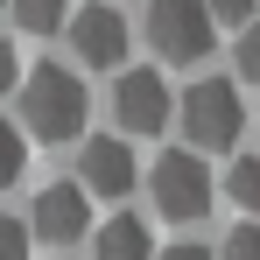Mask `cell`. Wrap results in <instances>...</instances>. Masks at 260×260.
<instances>
[{"mask_svg":"<svg viewBox=\"0 0 260 260\" xmlns=\"http://www.w3.org/2000/svg\"><path fill=\"white\" fill-rule=\"evenodd\" d=\"M71 49H78V63H127V21H120V7H106V0H91L78 7V21H71Z\"/></svg>","mask_w":260,"mask_h":260,"instance_id":"7","label":"cell"},{"mask_svg":"<svg viewBox=\"0 0 260 260\" xmlns=\"http://www.w3.org/2000/svg\"><path fill=\"white\" fill-rule=\"evenodd\" d=\"M14 91H21V120H28L36 141L56 148V141H78V134H85V113H91V106H85V85H78L63 63H36Z\"/></svg>","mask_w":260,"mask_h":260,"instance_id":"1","label":"cell"},{"mask_svg":"<svg viewBox=\"0 0 260 260\" xmlns=\"http://www.w3.org/2000/svg\"><path fill=\"white\" fill-rule=\"evenodd\" d=\"M225 260H260V225H232L225 232Z\"/></svg>","mask_w":260,"mask_h":260,"instance_id":"16","label":"cell"},{"mask_svg":"<svg viewBox=\"0 0 260 260\" xmlns=\"http://www.w3.org/2000/svg\"><path fill=\"white\" fill-rule=\"evenodd\" d=\"M91 232V197L78 183H49L36 190V204H28V239H49V246H71V239H85Z\"/></svg>","mask_w":260,"mask_h":260,"instance_id":"6","label":"cell"},{"mask_svg":"<svg viewBox=\"0 0 260 260\" xmlns=\"http://www.w3.org/2000/svg\"><path fill=\"white\" fill-rule=\"evenodd\" d=\"M0 260H28V225L0 211Z\"/></svg>","mask_w":260,"mask_h":260,"instance_id":"15","label":"cell"},{"mask_svg":"<svg viewBox=\"0 0 260 260\" xmlns=\"http://www.w3.org/2000/svg\"><path fill=\"white\" fill-rule=\"evenodd\" d=\"M148 43L162 63H204L218 43L211 14H204V0H155L148 7Z\"/></svg>","mask_w":260,"mask_h":260,"instance_id":"3","label":"cell"},{"mask_svg":"<svg viewBox=\"0 0 260 260\" xmlns=\"http://www.w3.org/2000/svg\"><path fill=\"white\" fill-rule=\"evenodd\" d=\"M169 113H176V99L162 85V71H120L113 78V120L127 134H162Z\"/></svg>","mask_w":260,"mask_h":260,"instance_id":"5","label":"cell"},{"mask_svg":"<svg viewBox=\"0 0 260 260\" xmlns=\"http://www.w3.org/2000/svg\"><path fill=\"white\" fill-rule=\"evenodd\" d=\"M225 190H232V204L260 211V155H239V162H232V176H225Z\"/></svg>","mask_w":260,"mask_h":260,"instance_id":"12","label":"cell"},{"mask_svg":"<svg viewBox=\"0 0 260 260\" xmlns=\"http://www.w3.org/2000/svg\"><path fill=\"white\" fill-rule=\"evenodd\" d=\"M78 176H85V183H78L85 197L91 190H99V197H127L134 190V148L99 134V141H85V155H78Z\"/></svg>","mask_w":260,"mask_h":260,"instance_id":"8","label":"cell"},{"mask_svg":"<svg viewBox=\"0 0 260 260\" xmlns=\"http://www.w3.org/2000/svg\"><path fill=\"white\" fill-rule=\"evenodd\" d=\"M148 190H155V211L162 218H204L211 211V176L204 162L190 155V148H169V155H155V169H148Z\"/></svg>","mask_w":260,"mask_h":260,"instance_id":"4","label":"cell"},{"mask_svg":"<svg viewBox=\"0 0 260 260\" xmlns=\"http://www.w3.org/2000/svg\"><path fill=\"white\" fill-rule=\"evenodd\" d=\"M14 85H21V56H14V43L0 36V99H7Z\"/></svg>","mask_w":260,"mask_h":260,"instance_id":"17","label":"cell"},{"mask_svg":"<svg viewBox=\"0 0 260 260\" xmlns=\"http://www.w3.org/2000/svg\"><path fill=\"white\" fill-rule=\"evenodd\" d=\"M162 260H211V246H169Z\"/></svg>","mask_w":260,"mask_h":260,"instance_id":"18","label":"cell"},{"mask_svg":"<svg viewBox=\"0 0 260 260\" xmlns=\"http://www.w3.org/2000/svg\"><path fill=\"white\" fill-rule=\"evenodd\" d=\"M176 113H183L190 148H232L239 127H246V113H239V85H225V78H197V85L176 99Z\"/></svg>","mask_w":260,"mask_h":260,"instance_id":"2","label":"cell"},{"mask_svg":"<svg viewBox=\"0 0 260 260\" xmlns=\"http://www.w3.org/2000/svg\"><path fill=\"white\" fill-rule=\"evenodd\" d=\"M91 260H155V246H148V225L141 218H106V232H91Z\"/></svg>","mask_w":260,"mask_h":260,"instance_id":"9","label":"cell"},{"mask_svg":"<svg viewBox=\"0 0 260 260\" xmlns=\"http://www.w3.org/2000/svg\"><path fill=\"white\" fill-rule=\"evenodd\" d=\"M239 78H246V85H260V21H246V28H239Z\"/></svg>","mask_w":260,"mask_h":260,"instance_id":"14","label":"cell"},{"mask_svg":"<svg viewBox=\"0 0 260 260\" xmlns=\"http://www.w3.org/2000/svg\"><path fill=\"white\" fill-rule=\"evenodd\" d=\"M21 169H28V141H21L14 120H0V190H7V183H21Z\"/></svg>","mask_w":260,"mask_h":260,"instance_id":"11","label":"cell"},{"mask_svg":"<svg viewBox=\"0 0 260 260\" xmlns=\"http://www.w3.org/2000/svg\"><path fill=\"white\" fill-rule=\"evenodd\" d=\"M7 7H14V21H21L28 36H56V28H63V7H71V0H7Z\"/></svg>","mask_w":260,"mask_h":260,"instance_id":"10","label":"cell"},{"mask_svg":"<svg viewBox=\"0 0 260 260\" xmlns=\"http://www.w3.org/2000/svg\"><path fill=\"white\" fill-rule=\"evenodd\" d=\"M204 14H211V28H246L253 21V0H204Z\"/></svg>","mask_w":260,"mask_h":260,"instance_id":"13","label":"cell"}]
</instances>
